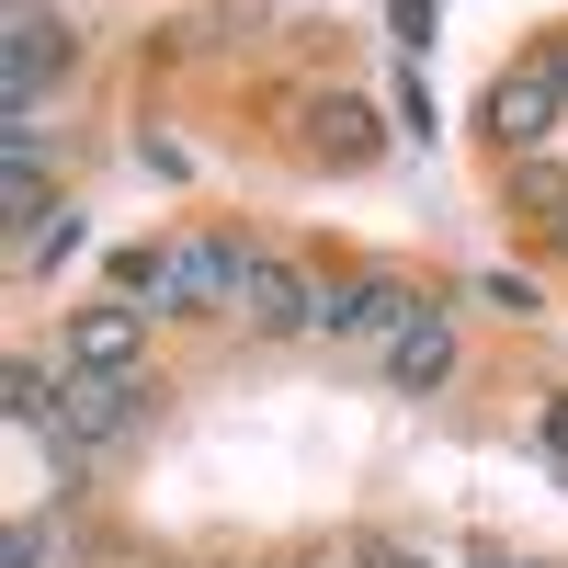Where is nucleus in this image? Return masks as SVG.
Instances as JSON below:
<instances>
[{"mask_svg": "<svg viewBox=\"0 0 568 568\" xmlns=\"http://www.w3.org/2000/svg\"><path fill=\"white\" fill-rule=\"evenodd\" d=\"M0 205H12V251L34 240V216H58L45 205V136L34 125H0Z\"/></svg>", "mask_w": 568, "mask_h": 568, "instance_id": "nucleus-8", "label": "nucleus"}, {"mask_svg": "<svg viewBox=\"0 0 568 568\" xmlns=\"http://www.w3.org/2000/svg\"><path fill=\"white\" fill-rule=\"evenodd\" d=\"M546 69H557V91H568V34H557V45H546Z\"/></svg>", "mask_w": 568, "mask_h": 568, "instance_id": "nucleus-13", "label": "nucleus"}, {"mask_svg": "<svg viewBox=\"0 0 568 568\" xmlns=\"http://www.w3.org/2000/svg\"><path fill=\"white\" fill-rule=\"evenodd\" d=\"M409 318H420V284L409 273H353V284L318 296V329H329V342H364V353H387Z\"/></svg>", "mask_w": 568, "mask_h": 568, "instance_id": "nucleus-3", "label": "nucleus"}, {"mask_svg": "<svg viewBox=\"0 0 568 568\" xmlns=\"http://www.w3.org/2000/svg\"><path fill=\"white\" fill-rule=\"evenodd\" d=\"M535 433H546V455H557V466H568V387H557V398H546V420H535Z\"/></svg>", "mask_w": 568, "mask_h": 568, "instance_id": "nucleus-12", "label": "nucleus"}, {"mask_svg": "<svg viewBox=\"0 0 568 568\" xmlns=\"http://www.w3.org/2000/svg\"><path fill=\"white\" fill-rule=\"evenodd\" d=\"M69 58H80V34H69V23H45L34 0H23L12 34H0V125H34V91L58 80Z\"/></svg>", "mask_w": 568, "mask_h": 568, "instance_id": "nucleus-4", "label": "nucleus"}, {"mask_svg": "<svg viewBox=\"0 0 568 568\" xmlns=\"http://www.w3.org/2000/svg\"><path fill=\"white\" fill-rule=\"evenodd\" d=\"M262 251L240 240H149V251H125V307H171V318H205V307H240V284H251Z\"/></svg>", "mask_w": 568, "mask_h": 568, "instance_id": "nucleus-1", "label": "nucleus"}, {"mask_svg": "<svg viewBox=\"0 0 568 568\" xmlns=\"http://www.w3.org/2000/svg\"><path fill=\"white\" fill-rule=\"evenodd\" d=\"M307 160H375V114L364 103H307Z\"/></svg>", "mask_w": 568, "mask_h": 568, "instance_id": "nucleus-10", "label": "nucleus"}, {"mask_svg": "<svg viewBox=\"0 0 568 568\" xmlns=\"http://www.w3.org/2000/svg\"><path fill=\"white\" fill-rule=\"evenodd\" d=\"M511 205H524L546 240L568 251V171H557V160H524V171H511Z\"/></svg>", "mask_w": 568, "mask_h": 568, "instance_id": "nucleus-11", "label": "nucleus"}, {"mask_svg": "<svg viewBox=\"0 0 568 568\" xmlns=\"http://www.w3.org/2000/svg\"><path fill=\"white\" fill-rule=\"evenodd\" d=\"M58 364L69 375H136V364H149V307H69Z\"/></svg>", "mask_w": 568, "mask_h": 568, "instance_id": "nucleus-6", "label": "nucleus"}, {"mask_svg": "<svg viewBox=\"0 0 568 568\" xmlns=\"http://www.w3.org/2000/svg\"><path fill=\"white\" fill-rule=\"evenodd\" d=\"M136 420H149V375H69L58 409H45V444H58L69 466H103Z\"/></svg>", "mask_w": 568, "mask_h": 568, "instance_id": "nucleus-2", "label": "nucleus"}, {"mask_svg": "<svg viewBox=\"0 0 568 568\" xmlns=\"http://www.w3.org/2000/svg\"><path fill=\"white\" fill-rule=\"evenodd\" d=\"M568 125V91H557V69L546 58H524V69H500L489 80V136H500V149H535L546 160V136Z\"/></svg>", "mask_w": 568, "mask_h": 568, "instance_id": "nucleus-5", "label": "nucleus"}, {"mask_svg": "<svg viewBox=\"0 0 568 568\" xmlns=\"http://www.w3.org/2000/svg\"><path fill=\"white\" fill-rule=\"evenodd\" d=\"M240 318L262 329V342H296V329H318V284L296 273V262H251V284H240Z\"/></svg>", "mask_w": 568, "mask_h": 568, "instance_id": "nucleus-7", "label": "nucleus"}, {"mask_svg": "<svg viewBox=\"0 0 568 568\" xmlns=\"http://www.w3.org/2000/svg\"><path fill=\"white\" fill-rule=\"evenodd\" d=\"M444 375H455V318H444V307H420V318L398 329V342H387V387H409V398H433Z\"/></svg>", "mask_w": 568, "mask_h": 568, "instance_id": "nucleus-9", "label": "nucleus"}]
</instances>
